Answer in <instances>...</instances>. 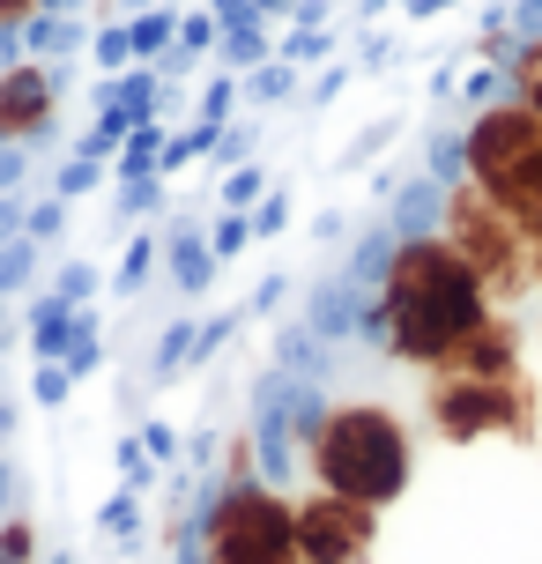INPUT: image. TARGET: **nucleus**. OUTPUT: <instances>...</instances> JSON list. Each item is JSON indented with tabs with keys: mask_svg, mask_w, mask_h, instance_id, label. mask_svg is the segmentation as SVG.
<instances>
[{
	"mask_svg": "<svg viewBox=\"0 0 542 564\" xmlns=\"http://www.w3.org/2000/svg\"><path fill=\"white\" fill-rule=\"evenodd\" d=\"M438 238L476 268V282L490 290V305H498V297H528V282H535V253H528V238H520V230L506 224V216H498L468 178H454L446 200H438Z\"/></svg>",
	"mask_w": 542,
	"mask_h": 564,
	"instance_id": "39448f33",
	"label": "nucleus"
},
{
	"mask_svg": "<svg viewBox=\"0 0 542 564\" xmlns=\"http://www.w3.org/2000/svg\"><path fill=\"white\" fill-rule=\"evenodd\" d=\"M142 8H156V0H127V15H142Z\"/></svg>",
	"mask_w": 542,
	"mask_h": 564,
	"instance_id": "473e14b6",
	"label": "nucleus"
},
{
	"mask_svg": "<svg viewBox=\"0 0 542 564\" xmlns=\"http://www.w3.org/2000/svg\"><path fill=\"white\" fill-rule=\"evenodd\" d=\"M200 564H297V506L275 482L230 476L200 520Z\"/></svg>",
	"mask_w": 542,
	"mask_h": 564,
	"instance_id": "20e7f679",
	"label": "nucleus"
},
{
	"mask_svg": "<svg viewBox=\"0 0 542 564\" xmlns=\"http://www.w3.org/2000/svg\"><path fill=\"white\" fill-rule=\"evenodd\" d=\"M59 119V75L45 59H0V149L53 134Z\"/></svg>",
	"mask_w": 542,
	"mask_h": 564,
	"instance_id": "6e6552de",
	"label": "nucleus"
},
{
	"mask_svg": "<svg viewBox=\"0 0 542 564\" xmlns=\"http://www.w3.org/2000/svg\"><path fill=\"white\" fill-rule=\"evenodd\" d=\"M431 423H438L446 438L513 431L520 394H513V379H460V371H438V387H431Z\"/></svg>",
	"mask_w": 542,
	"mask_h": 564,
	"instance_id": "0eeeda50",
	"label": "nucleus"
},
{
	"mask_svg": "<svg viewBox=\"0 0 542 564\" xmlns=\"http://www.w3.org/2000/svg\"><path fill=\"white\" fill-rule=\"evenodd\" d=\"M67 341H75V305H67V297H37V305H30V349H37L45 365H59Z\"/></svg>",
	"mask_w": 542,
	"mask_h": 564,
	"instance_id": "9b49d317",
	"label": "nucleus"
},
{
	"mask_svg": "<svg viewBox=\"0 0 542 564\" xmlns=\"http://www.w3.org/2000/svg\"><path fill=\"white\" fill-rule=\"evenodd\" d=\"M30 394L45 401V409H59V401L75 394V379H67V365H37V387H30Z\"/></svg>",
	"mask_w": 542,
	"mask_h": 564,
	"instance_id": "a878e982",
	"label": "nucleus"
},
{
	"mask_svg": "<svg viewBox=\"0 0 542 564\" xmlns=\"http://www.w3.org/2000/svg\"><path fill=\"white\" fill-rule=\"evenodd\" d=\"M460 178L528 238L542 282V119L513 97H490L460 127Z\"/></svg>",
	"mask_w": 542,
	"mask_h": 564,
	"instance_id": "7ed1b4c3",
	"label": "nucleus"
},
{
	"mask_svg": "<svg viewBox=\"0 0 542 564\" xmlns=\"http://www.w3.org/2000/svg\"><path fill=\"white\" fill-rule=\"evenodd\" d=\"M246 216H253V238H283L290 230V194H260Z\"/></svg>",
	"mask_w": 542,
	"mask_h": 564,
	"instance_id": "4be33fe9",
	"label": "nucleus"
},
{
	"mask_svg": "<svg viewBox=\"0 0 542 564\" xmlns=\"http://www.w3.org/2000/svg\"><path fill=\"white\" fill-rule=\"evenodd\" d=\"M53 297H67V305L83 312L89 297H97V268H83V260H75V268H59V282H53Z\"/></svg>",
	"mask_w": 542,
	"mask_h": 564,
	"instance_id": "5701e85b",
	"label": "nucleus"
},
{
	"mask_svg": "<svg viewBox=\"0 0 542 564\" xmlns=\"http://www.w3.org/2000/svg\"><path fill=\"white\" fill-rule=\"evenodd\" d=\"M83 53L97 59L105 75H127V67H134V37H127V23H97V30H89V45H83Z\"/></svg>",
	"mask_w": 542,
	"mask_h": 564,
	"instance_id": "dca6fc26",
	"label": "nucleus"
},
{
	"mask_svg": "<svg viewBox=\"0 0 542 564\" xmlns=\"http://www.w3.org/2000/svg\"><path fill=\"white\" fill-rule=\"evenodd\" d=\"M371 535H379L371 506H349V498H327V490H313L297 506V564H365Z\"/></svg>",
	"mask_w": 542,
	"mask_h": 564,
	"instance_id": "423d86ee",
	"label": "nucleus"
},
{
	"mask_svg": "<svg viewBox=\"0 0 542 564\" xmlns=\"http://www.w3.org/2000/svg\"><path fill=\"white\" fill-rule=\"evenodd\" d=\"M127 37H134V67H156V59L172 53V37H178V8H142V15H127Z\"/></svg>",
	"mask_w": 542,
	"mask_h": 564,
	"instance_id": "f8f14e48",
	"label": "nucleus"
},
{
	"mask_svg": "<svg viewBox=\"0 0 542 564\" xmlns=\"http://www.w3.org/2000/svg\"><path fill=\"white\" fill-rule=\"evenodd\" d=\"M297 438H305V468H313V490L327 498H349V506H394L409 476H416V446L401 431L394 409L379 401H327V409H305L297 416Z\"/></svg>",
	"mask_w": 542,
	"mask_h": 564,
	"instance_id": "f03ea898",
	"label": "nucleus"
},
{
	"mask_svg": "<svg viewBox=\"0 0 542 564\" xmlns=\"http://www.w3.org/2000/svg\"><path fill=\"white\" fill-rule=\"evenodd\" d=\"M216 59H224L230 75H253L260 59H275V37H268V23H260V15H253V23H230L224 37H216Z\"/></svg>",
	"mask_w": 542,
	"mask_h": 564,
	"instance_id": "ddd939ff",
	"label": "nucleus"
},
{
	"mask_svg": "<svg viewBox=\"0 0 542 564\" xmlns=\"http://www.w3.org/2000/svg\"><path fill=\"white\" fill-rule=\"evenodd\" d=\"M327 53H335V23H297V30L283 37V53H275V59H290V67H313V59H327Z\"/></svg>",
	"mask_w": 542,
	"mask_h": 564,
	"instance_id": "6ab92c4d",
	"label": "nucleus"
},
{
	"mask_svg": "<svg viewBox=\"0 0 542 564\" xmlns=\"http://www.w3.org/2000/svg\"><path fill=\"white\" fill-rule=\"evenodd\" d=\"M238 97H246L253 112H268V105H290V97H297V67H290V59H260L253 75H238Z\"/></svg>",
	"mask_w": 542,
	"mask_h": 564,
	"instance_id": "4468645a",
	"label": "nucleus"
},
{
	"mask_svg": "<svg viewBox=\"0 0 542 564\" xmlns=\"http://www.w3.org/2000/svg\"><path fill=\"white\" fill-rule=\"evenodd\" d=\"M156 260H164V246H156V238H134V246L119 253V275H112V290H119V297H134V290H142V282L156 275Z\"/></svg>",
	"mask_w": 542,
	"mask_h": 564,
	"instance_id": "a211bd4d",
	"label": "nucleus"
},
{
	"mask_svg": "<svg viewBox=\"0 0 542 564\" xmlns=\"http://www.w3.org/2000/svg\"><path fill=\"white\" fill-rule=\"evenodd\" d=\"M498 83H506V97H513V105H528V112L542 119V23H535V30H520V45L506 53Z\"/></svg>",
	"mask_w": 542,
	"mask_h": 564,
	"instance_id": "1a4fd4ad",
	"label": "nucleus"
},
{
	"mask_svg": "<svg viewBox=\"0 0 542 564\" xmlns=\"http://www.w3.org/2000/svg\"><path fill=\"white\" fill-rule=\"evenodd\" d=\"M253 15H260V23H275V15H297V0H253Z\"/></svg>",
	"mask_w": 542,
	"mask_h": 564,
	"instance_id": "2f4dec72",
	"label": "nucleus"
},
{
	"mask_svg": "<svg viewBox=\"0 0 542 564\" xmlns=\"http://www.w3.org/2000/svg\"><path fill=\"white\" fill-rule=\"evenodd\" d=\"M45 15V0H0V37H15L23 23H37Z\"/></svg>",
	"mask_w": 542,
	"mask_h": 564,
	"instance_id": "cd10ccee",
	"label": "nucleus"
},
{
	"mask_svg": "<svg viewBox=\"0 0 542 564\" xmlns=\"http://www.w3.org/2000/svg\"><path fill=\"white\" fill-rule=\"evenodd\" d=\"M216 37H224V23L208 8H194V15H178V37H172L164 59H200V53H216Z\"/></svg>",
	"mask_w": 542,
	"mask_h": 564,
	"instance_id": "f3484780",
	"label": "nucleus"
},
{
	"mask_svg": "<svg viewBox=\"0 0 542 564\" xmlns=\"http://www.w3.org/2000/svg\"><path fill=\"white\" fill-rule=\"evenodd\" d=\"M97 178H105V164H89V156H75V164L59 171V194H53V200H83V194H97Z\"/></svg>",
	"mask_w": 542,
	"mask_h": 564,
	"instance_id": "b1692460",
	"label": "nucleus"
},
{
	"mask_svg": "<svg viewBox=\"0 0 542 564\" xmlns=\"http://www.w3.org/2000/svg\"><path fill=\"white\" fill-rule=\"evenodd\" d=\"M490 319V290L438 230H401L379 260V297L365 305V335L394 365L438 371Z\"/></svg>",
	"mask_w": 542,
	"mask_h": 564,
	"instance_id": "f257e3e1",
	"label": "nucleus"
},
{
	"mask_svg": "<svg viewBox=\"0 0 542 564\" xmlns=\"http://www.w3.org/2000/svg\"><path fill=\"white\" fill-rule=\"evenodd\" d=\"M343 89H349V67H343V59H335V67H319V83H313V112H319V105H335Z\"/></svg>",
	"mask_w": 542,
	"mask_h": 564,
	"instance_id": "c85d7f7f",
	"label": "nucleus"
},
{
	"mask_svg": "<svg viewBox=\"0 0 542 564\" xmlns=\"http://www.w3.org/2000/svg\"><path fill=\"white\" fill-rule=\"evenodd\" d=\"M260 194H268V178H260V164H230V178H224V208H253Z\"/></svg>",
	"mask_w": 542,
	"mask_h": 564,
	"instance_id": "412c9836",
	"label": "nucleus"
},
{
	"mask_svg": "<svg viewBox=\"0 0 542 564\" xmlns=\"http://www.w3.org/2000/svg\"><path fill=\"white\" fill-rule=\"evenodd\" d=\"M208 15H216V23H253V0H208Z\"/></svg>",
	"mask_w": 542,
	"mask_h": 564,
	"instance_id": "7c9ffc66",
	"label": "nucleus"
},
{
	"mask_svg": "<svg viewBox=\"0 0 542 564\" xmlns=\"http://www.w3.org/2000/svg\"><path fill=\"white\" fill-rule=\"evenodd\" d=\"M246 246H253V216H246V208H224V224L208 230V253H216V260H238Z\"/></svg>",
	"mask_w": 542,
	"mask_h": 564,
	"instance_id": "aec40b11",
	"label": "nucleus"
},
{
	"mask_svg": "<svg viewBox=\"0 0 542 564\" xmlns=\"http://www.w3.org/2000/svg\"><path fill=\"white\" fill-rule=\"evenodd\" d=\"M401 15H409V23H431V15H454L460 0H394Z\"/></svg>",
	"mask_w": 542,
	"mask_h": 564,
	"instance_id": "c756f323",
	"label": "nucleus"
},
{
	"mask_svg": "<svg viewBox=\"0 0 542 564\" xmlns=\"http://www.w3.org/2000/svg\"><path fill=\"white\" fill-rule=\"evenodd\" d=\"M164 260H172V282L186 297H200V290L216 282V253H208V238H200L194 224H178L172 238H164Z\"/></svg>",
	"mask_w": 542,
	"mask_h": 564,
	"instance_id": "9d476101",
	"label": "nucleus"
},
{
	"mask_svg": "<svg viewBox=\"0 0 542 564\" xmlns=\"http://www.w3.org/2000/svg\"><path fill=\"white\" fill-rule=\"evenodd\" d=\"M59 216H67V200H37V208L23 216V238H30V246H45V238H59Z\"/></svg>",
	"mask_w": 542,
	"mask_h": 564,
	"instance_id": "393cba45",
	"label": "nucleus"
},
{
	"mask_svg": "<svg viewBox=\"0 0 542 564\" xmlns=\"http://www.w3.org/2000/svg\"><path fill=\"white\" fill-rule=\"evenodd\" d=\"M238 105H246V97H238V75H230V67H216V75L200 83V97H194V119L230 127V119H238Z\"/></svg>",
	"mask_w": 542,
	"mask_h": 564,
	"instance_id": "2eb2a0df",
	"label": "nucleus"
},
{
	"mask_svg": "<svg viewBox=\"0 0 542 564\" xmlns=\"http://www.w3.org/2000/svg\"><path fill=\"white\" fill-rule=\"evenodd\" d=\"M0 564H30V520H0Z\"/></svg>",
	"mask_w": 542,
	"mask_h": 564,
	"instance_id": "bb28decb",
	"label": "nucleus"
}]
</instances>
